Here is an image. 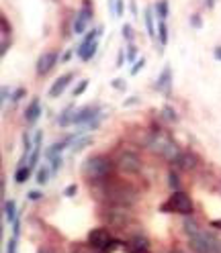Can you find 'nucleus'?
Returning a JSON list of instances; mask_svg holds the SVG:
<instances>
[{
  "label": "nucleus",
  "instance_id": "1",
  "mask_svg": "<svg viewBox=\"0 0 221 253\" xmlns=\"http://www.w3.org/2000/svg\"><path fill=\"white\" fill-rule=\"evenodd\" d=\"M84 176L90 178V180H103L110 174L113 170V163H110L105 156H94V158H88L86 163H84Z\"/></svg>",
  "mask_w": 221,
  "mask_h": 253
},
{
  "label": "nucleus",
  "instance_id": "2",
  "mask_svg": "<svg viewBox=\"0 0 221 253\" xmlns=\"http://www.w3.org/2000/svg\"><path fill=\"white\" fill-rule=\"evenodd\" d=\"M219 243L221 241L211 231H203V229L190 237V249L195 253H217Z\"/></svg>",
  "mask_w": 221,
  "mask_h": 253
},
{
  "label": "nucleus",
  "instance_id": "3",
  "mask_svg": "<svg viewBox=\"0 0 221 253\" xmlns=\"http://www.w3.org/2000/svg\"><path fill=\"white\" fill-rule=\"evenodd\" d=\"M168 208H172L178 215L188 217V215H192V200H190V196L184 194L183 190H176L170 196V202L164 204V210H168Z\"/></svg>",
  "mask_w": 221,
  "mask_h": 253
},
{
  "label": "nucleus",
  "instance_id": "4",
  "mask_svg": "<svg viewBox=\"0 0 221 253\" xmlns=\"http://www.w3.org/2000/svg\"><path fill=\"white\" fill-rule=\"evenodd\" d=\"M117 167L127 176L140 174L142 172V159L137 158V153H133V151H123L117 159Z\"/></svg>",
  "mask_w": 221,
  "mask_h": 253
},
{
  "label": "nucleus",
  "instance_id": "5",
  "mask_svg": "<svg viewBox=\"0 0 221 253\" xmlns=\"http://www.w3.org/2000/svg\"><path fill=\"white\" fill-rule=\"evenodd\" d=\"M107 196L113 200V204H121V206H131L135 202V190L129 186H113L107 192Z\"/></svg>",
  "mask_w": 221,
  "mask_h": 253
},
{
  "label": "nucleus",
  "instance_id": "6",
  "mask_svg": "<svg viewBox=\"0 0 221 253\" xmlns=\"http://www.w3.org/2000/svg\"><path fill=\"white\" fill-rule=\"evenodd\" d=\"M90 19H92V4H90V0H84V2H82V8L78 10V15H76V21H74V33L76 35L84 33Z\"/></svg>",
  "mask_w": 221,
  "mask_h": 253
},
{
  "label": "nucleus",
  "instance_id": "7",
  "mask_svg": "<svg viewBox=\"0 0 221 253\" xmlns=\"http://www.w3.org/2000/svg\"><path fill=\"white\" fill-rule=\"evenodd\" d=\"M129 219H131V215H129L127 206H121V204H115L107 213V221H109V224H113V227H123Z\"/></svg>",
  "mask_w": 221,
  "mask_h": 253
},
{
  "label": "nucleus",
  "instance_id": "8",
  "mask_svg": "<svg viewBox=\"0 0 221 253\" xmlns=\"http://www.w3.org/2000/svg\"><path fill=\"white\" fill-rule=\"evenodd\" d=\"M88 243H90L92 247H96V249H105V247L110 245V233H109L107 229H103V227L92 229V231L88 233Z\"/></svg>",
  "mask_w": 221,
  "mask_h": 253
},
{
  "label": "nucleus",
  "instance_id": "9",
  "mask_svg": "<svg viewBox=\"0 0 221 253\" xmlns=\"http://www.w3.org/2000/svg\"><path fill=\"white\" fill-rule=\"evenodd\" d=\"M55 63H58V53H53V51H45V53L37 60V74H39V76L49 74Z\"/></svg>",
  "mask_w": 221,
  "mask_h": 253
},
{
  "label": "nucleus",
  "instance_id": "10",
  "mask_svg": "<svg viewBox=\"0 0 221 253\" xmlns=\"http://www.w3.org/2000/svg\"><path fill=\"white\" fill-rule=\"evenodd\" d=\"M96 49H99V39H96V41H82L80 47L76 49V53H78L80 60L88 62V60H92L96 55Z\"/></svg>",
  "mask_w": 221,
  "mask_h": 253
},
{
  "label": "nucleus",
  "instance_id": "11",
  "mask_svg": "<svg viewBox=\"0 0 221 253\" xmlns=\"http://www.w3.org/2000/svg\"><path fill=\"white\" fill-rule=\"evenodd\" d=\"M170 141H172V139H168L166 135H162V133H154V135H151V139L147 141V147H149L151 151H154V153H160V156H162V153L166 151V147L170 145Z\"/></svg>",
  "mask_w": 221,
  "mask_h": 253
},
{
  "label": "nucleus",
  "instance_id": "12",
  "mask_svg": "<svg viewBox=\"0 0 221 253\" xmlns=\"http://www.w3.org/2000/svg\"><path fill=\"white\" fill-rule=\"evenodd\" d=\"M99 117V110L92 108V106H84V108H80L76 110L74 115H72V123L74 125H82V123H90L92 119Z\"/></svg>",
  "mask_w": 221,
  "mask_h": 253
},
{
  "label": "nucleus",
  "instance_id": "13",
  "mask_svg": "<svg viewBox=\"0 0 221 253\" xmlns=\"http://www.w3.org/2000/svg\"><path fill=\"white\" fill-rule=\"evenodd\" d=\"M170 86H172V72H170V67H164L158 82H156V90L164 92L166 96H170Z\"/></svg>",
  "mask_w": 221,
  "mask_h": 253
},
{
  "label": "nucleus",
  "instance_id": "14",
  "mask_svg": "<svg viewBox=\"0 0 221 253\" xmlns=\"http://www.w3.org/2000/svg\"><path fill=\"white\" fill-rule=\"evenodd\" d=\"M74 78V74H64L62 78H58L53 82V86L49 88V96L51 98H58V96H62L64 94V90L68 88V84H70V80Z\"/></svg>",
  "mask_w": 221,
  "mask_h": 253
},
{
  "label": "nucleus",
  "instance_id": "15",
  "mask_svg": "<svg viewBox=\"0 0 221 253\" xmlns=\"http://www.w3.org/2000/svg\"><path fill=\"white\" fill-rule=\"evenodd\" d=\"M174 163H178L183 170L190 172V170H195V167H197V158L192 156V153H181V158H178Z\"/></svg>",
  "mask_w": 221,
  "mask_h": 253
},
{
  "label": "nucleus",
  "instance_id": "16",
  "mask_svg": "<svg viewBox=\"0 0 221 253\" xmlns=\"http://www.w3.org/2000/svg\"><path fill=\"white\" fill-rule=\"evenodd\" d=\"M39 115H41V108H39V100L35 98V100L27 106V110H25V121L31 125V123H35L39 119Z\"/></svg>",
  "mask_w": 221,
  "mask_h": 253
},
{
  "label": "nucleus",
  "instance_id": "17",
  "mask_svg": "<svg viewBox=\"0 0 221 253\" xmlns=\"http://www.w3.org/2000/svg\"><path fill=\"white\" fill-rule=\"evenodd\" d=\"M183 229H184V233L188 235V237H192V235H197L199 231H201V227H199V222L192 219L190 215L188 217H184V221H183Z\"/></svg>",
  "mask_w": 221,
  "mask_h": 253
},
{
  "label": "nucleus",
  "instance_id": "18",
  "mask_svg": "<svg viewBox=\"0 0 221 253\" xmlns=\"http://www.w3.org/2000/svg\"><path fill=\"white\" fill-rule=\"evenodd\" d=\"M144 19H146V29H147V35H149L151 39H156V29H154V8H146Z\"/></svg>",
  "mask_w": 221,
  "mask_h": 253
},
{
  "label": "nucleus",
  "instance_id": "19",
  "mask_svg": "<svg viewBox=\"0 0 221 253\" xmlns=\"http://www.w3.org/2000/svg\"><path fill=\"white\" fill-rule=\"evenodd\" d=\"M4 217L8 222H17V202L15 200H6L4 202Z\"/></svg>",
  "mask_w": 221,
  "mask_h": 253
},
{
  "label": "nucleus",
  "instance_id": "20",
  "mask_svg": "<svg viewBox=\"0 0 221 253\" xmlns=\"http://www.w3.org/2000/svg\"><path fill=\"white\" fill-rule=\"evenodd\" d=\"M29 176H31V167L23 165V167H19L17 174H15V182H17V184H25V182L29 180Z\"/></svg>",
  "mask_w": 221,
  "mask_h": 253
},
{
  "label": "nucleus",
  "instance_id": "21",
  "mask_svg": "<svg viewBox=\"0 0 221 253\" xmlns=\"http://www.w3.org/2000/svg\"><path fill=\"white\" fill-rule=\"evenodd\" d=\"M90 143H92V137H82V135H80L76 141H74V145H72V151L78 153V151H82V149H84L86 145H90Z\"/></svg>",
  "mask_w": 221,
  "mask_h": 253
},
{
  "label": "nucleus",
  "instance_id": "22",
  "mask_svg": "<svg viewBox=\"0 0 221 253\" xmlns=\"http://www.w3.org/2000/svg\"><path fill=\"white\" fill-rule=\"evenodd\" d=\"M168 186H170V190H172V192L181 190V178H178V174H176L174 170L168 174Z\"/></svg>",
  "mask_w": 221,
  "mask_h": 253
},
{
  "label": "nucleus",
  "instance_id": "23",
  "mask_svg": "<svg viewBox=\"0 0 221 253\" xmlns=\"http://www.w3.org/2000/svg\"><path fill=\"white\" fill-rule=\"evenodd\" d=\"M158 35H160V43H162V45L168 43V27H166V21H160V25H158Z\"/></svg>",
  "mask_w": 221,
  "mask_h": 253
},
{
  "label": "nucleus",
  "instance_id": "24",
  "mask_svg": "<svg viewBox=\"0 0 221 253\" xmlns=\"http://www.w3.org/2000/svg\"><path fill=\"white\" fill-rule=\"evenodd\" d=\"M66 145H68L66 141H64V143H53V145H51V149H47L45 156H47L49 159H51V158H55V156H60V153L64 151V147H66Z\"/></svg>",
  "mask_w": 221,
  "mask_h": 253
},
{
  "label": "nucleus",
  "instance_id": "25",
  "mask_svg": "<svg viewBox=\"0 0 221 253\" xmlns=\"http://www.w3.org/2000/svg\"><path fill=\"white\" fill-rule=\"evenodd\" d=\"M156 10H158L160 21H166V19H168V2H166V0H160L158 6H156Z\"/></svg>",
  "mask_w": 221,
  "mask_h": 253
},
{
  "label": "nucleus",
  "instance_id": "26",
  "mask_svg": "<svg viewBox=\"0 0 221 253\" xmlns=\"http://www.w3.org/2000/svg\"><path fill=\"white\" fill-rule=\"evenodd\" d=\"M133 245H135V249L137 251H146L147 247H149V241L146 237H133V241H131Z\"/></svg>",
  "mask_w": 221,
  "mask_h": 253
},
{
  "label": "nucleus",
  "instance_id": "27",
  "mask_svg": "<svg viewBox=\"0 0 221 253\" xmlns=\"http://www.w3.org/2000/svg\"><path fill=\"white\" fill-rule=\"evenodd\" d=\"M47 182H49V170H47V167H41V170L37 172V184L45 186Z\"/></svg>",
  "mask_w": 221,
  "mask_h": 253
},
{
  "label": "nucleus",
  "instance_id": "28",
  "mask_svg": "<svg viewBox=\"0 0 221 253\" xmlns=\"http://www.w3.org/2000/svg\"><path fill=\"white\" fill-rule=\"evenodd\" d=\"M70 112H72V106H68L64 112H62V115H60V119H58V123L62 125V126H68V125H70L72 123V115H70Z\"/></svg>",
  "mask_w": 221,
  "mask_h": 253
},
{
  "label": "nucleus",
  "instance_id": "29",
  "mask_svg": "<svg viewBox=\"0 0 221 253\" xmlns=\"http://www.w3.org/2000/svg\"><path fill=\"white\" fill-rule=\"evenodd\" d=\"M121 33H123V39H125L127 43H131V41H133V29H131V25H123Z\"/></svg>",
  "mask_w": 221,
  "mask_h": 253
},
{
  "label": "nucleus",
  "instance_id": "30",
  "mask_svg": "<svg viewBox=\"0 0 221 253\" xmlns=\"http://www.w3.org/2000/svg\"><path fill=\"white\" fill-rule=\"evenodd\" d=\"M23 145H25V156H29V153L35 149V145H31V137L27 133H23Z\"/></svg>",
  "mask_w": 221,
  "mask_h": 253
},
{
  "label": "nucleus",
  "instance_id": "31",
  "mask_svg": "<svg viewBox=\"0 0 221 253\" xmlns=\"http://www.w3.org/2000/svg\"><path fill=\"white\" fill-rule=\"evenodd\" d=\"M0 27H2V37H8L10 35V25H8L6 17H0Z\"/></svg>",
  "mask_w": 221,
  "mask_h": 253
},
{
  "label": "nucleus",
  "instance_id": "32",
  "mask_svg": "<svg viewBox=\"0 0 221 253\" xmlns=\"http://www.w3.org/2000/svg\"><path fill=\"white\" fill-rule=\"evenodd\" d=\"M162 112L166 115V119H168V121H174V123L178 121V117H176V110H174V108H170V106H164V110H162Z\"/></svg>",
  "mask_w": 221,
  "mask_h": 253
},
{
  "label": "nucleus",
  "instance_id": "33",
  "mask_svg": "<svg viewBox=\"0 0 221 253\" xmlns=\"http://www.w3.org/2000/svg\"><path fill=\"white\" fill-rule=\"evenodd\" d=\"M144 65H146V60L142 58V60H137L135 63H133V67H131V76H137L140 74V69H144Z\"/></svg>",
  "mask_w": 221,
  "mask_h": 253
},
{
  "label": "nucleus",
  "instance_id": "34",
  "mask_svg": "<svg viewBox=\"0 0 221 253\" xmlns=\"http://www.w3.org/2000/svg\"><path fill=\"white\" fill-rule=\"evenodd\" d=\"M135 53H137V47L133 43L127 45V62H133L135 63Z\"/></svg>",
  "mask_w": 221,
  "mask_h": 253
},
{
  "label": "nucleus",
  "instance_id": "35",
  "mask_svg": "<svg viewBox=\"0 0 221 253\" xmlns=\"http://www.w3.org/2000/svg\"><path fill=\"white\" fill-rule=\"evenodd\" d=\"M86 88H88V80H82V82L78 84V88H74V98H76V96H80V94L84 92Z\"/></svg>",
  "mask_w": 221,
  "mask_h": 253
},
{
  "label": "nucleus",
  "instance_id": "36",
  "mask_svg": "<svg viewBox=\"0 0 221 253\" xmlns=\"http://www.w3.org/2000/svg\"><path fill=\"white\" fill-rule=\"evenodd\" d=\"M8 47H10V39L8 37H2V43H0V55H6V51H8Z\"/></svg>",
  "mask_w": 221,
  "mask_h": 253
},
{
  "label": "nucleus",
  "instance_id": "37",
  "mask_svg": "<svg viewBox=\"0 0 221 253\" xmlns=\"http://www.w3.org/2000/svg\"><path fill=\"white\" fill-rule=\"evenodd\" d=\"M60 167H62V156L51 158V172H58Z\"/></svg>",
  "mask_w": 221,
  "mask_h": 253
},
{
  "label": "nucleus",
  "instance_id": "38",
  "mask_svg": "<svg viewBox=\"0 0 221 253\" xmlns=\"http://www.w3.org/2000/svg\"><path fill=\"white\" fill-rule=\"evenodd\" d=\"M6 253H17V237H12L8 245H6Z\"/></svg>",
  "mask_w": 221,
  "mask_h": 253
},
{
  "label": "nucleus",
  "instance_id": "39",
  "mask_svg": "<svg viewBox=\"0 0 221 253\" xmlns=\"http://www.w3.org/2000/svg\"><path fill=\"white\" fill-rule=\"evenodd\" d=\"M78 192V186L76 184H72V186H68L66 190H64V196H68V198H72V196Z\"/></svg>",
  "mask_w": 221,
  "mask_h": 253
},
{
  "label": "nucleus",
  "instance_id": "40",
  "mask_svg": "<svg viewBox=\"0 0 221 253\" xmlns=\"http://www.w3.org/2000/svg\"><path fill=\"white\" fill-rule=\"evenodd\" d=\"M123 15V0H117L115 2V17H121Z\"/></svg>",
  "mask_w": 221,
  "mask_h": 253
},
{
  "label": "nucleus",
  "instance_id": "41",
  "mask_svg": "<svg viewBox=\"0 0 221 253\" xmlns=\"http://www.w3.org/2000/svg\"><path fill=\"white\" fill-rule=\"evenodd\" d=\"M113 88H117V90H123V88H125V80H121V78L113 80Z\"/></svg>",
  "mask_w": 221,
  "mask_h": 253
},
{
  "label": "nucleus",
  "instance_id": "42",
  "mask_svg": "<svg viewBox=\"0 0 221 253\" xmlns=\"http://www.w3.org/2000/svg\"><path fill=\"white\" fill-rule=\"evenodd\" d=\"M27 196H29V200H33V202H35V200H39V198H41V196H43V194H41V192H37V190H31V192L27 194Z\"/></svg>",
  "mask_w": 221,
  "mask_h": 253
},
{
  "label": "nucleus",
  "instance_id": "43",
  "mask_svg": "<svg viewBox=\"0 0 221 253\" xmlns=\"http://www.w3.org/2000/svg\"><path fill=\"white\" fill-rule=\"evenodd\" d=\"M23 94H25V90H23V88H19V90H17L15 94H12V102H19V100H21V96H23Z\"/></svg>",
  "mask_w": 221,
  "mask_h": 253
},
{
  "label": "nucleus",
  "instance_id": "44",
  "mask_svg": "<svg viewBox=\"0 0 221 253\" xmlns=\"http://www.w3.org/2000/svg\"><path fill=\"white\" fill-rule=\"evenodd\" d=\"M123 58H125V51H119V58H117V67H123Z\"/></svg>",
  "mask_w": 221,
  "mask_h": 253
},
{
  "label": "nucleus",
  "instance_id": "45",
  "mask_svg": "<svg viewBox=\"0 0 221 253\" xmlns=\"http://www.w3.org/2000/svg\"><path fill=\"white\" fill-rule=\"evenodd\" d=\"M137 102H140V100H137V96H131L129 100H125L123 104H125V106H131V104H137Z\"/></svg>",
  "mask_w": 221,
  "mask_h": 253
},
{
  "label": "nucleus",
  "instance_id": "46",
  "mask_svg": "<svg viewBox=\"0 0 221 253\" xmlns=\"http://www.w3.org/2000/svg\"><path fill=\"white\" fill-rule=\"evenodd\" d=\"M190 23H192V27H197V29H199V27H201V19H199L197 15H195V17H192V19H190Z\"/></svg>",
  "mask_w": 221,
  "mask_h": 253
},
{
  "label": "nucleus",
  "instance_id": "47",
  "mask_svg": "<svg viewBox=\"0 0 221 253\" xmlns=\"http://www.w3.org/2000/svg\"><path fill=\"white\" fill-rule=\"evenodd\" d=\"M6 100H8V88L4 86L2 88V102H6Z\"/></svg>",
  "mask_w": 221,
  "mask_h": 253
},
{
  "label": "nucleus",
  "instance_id": "48",
  "mask_svg": "<svg viewBox=\"0 0 221 253\" xmlns=\"http://www.w3.org/2000/svg\"><path fill=\"white\" fill-rule=\"evenodd\" d=\"M213 55H215V60H217V62H221V47H217V49L213 51Z\"/></svg>",
  "mask_w": 221,
  "mask_h": 253
},
{
  "label": "nucleus",
  "instance_id": "49",
  "mask_svg": "<svg viewBox=\"0 0 221 253\" xmlns=\"http://www.w3.org/2000/svg\"><path fill=\"white\" fill-rule=\"evenodd\" d=\"M37 253H53V251H51V249H49V247H41V249H39V251H37Z\"/></svg>",
  "mask_w": 221,
  "mask_h": 253
},
{
  "label": "nucleus",
  "instance_id": "50",
  "mask_svg": "<svg viewBox=\"0 0 221 253\" xmlns=\"http://www.w3.org/2000/svg\"><path fill=\"white\" fill-rule=\"evenodd\" d=\"M211 227H219L221 229V221H211Z\"/></svg>",
  "mask_w": 221,
  "mask_h": 253
},
{
  "label": "nucleus",
  "instance_id": "51",
  "mask_svg": "<svg viewBox=\"0 0 221 253\" xmlns=\"http://www.w3.org/2000/svg\"><path fill=\"white\" fill-rule=\"evenodd\" d=\"M131 12H133V15H137V8H135V2H133V0H131Z\"/></svg>",
  "mask_w": 221,
  "mask_h": 253
},
{
  "label": "nucleus",
  "instance_id": "52",
  "mask_svg": "<svg viewBox=\"0 0 221 253\" xmlns=\"http://www.w3.org/2000/svg\"><path fill=\"white\" fill-rule=\"evenodd\" d=\"M168 253H184V251H181V249H172V251H168Z\"/></svg>",
  "mask_w": 221,
  "mask_h": 253
},
{
  "label": "nucleus",
  "instance_id": "53",
  "mask_svg": "<svg viewBox=\"0 0 221 253\" xmlns=\"http://www.w3.org/2000/svg\"><path fill=\"white\" fill-rule=\"evenodd\" d=\"M217 253H221V243H219V249H217Z\"/></svg>",
  "mask_w": 221,
  "mask_h": 253
}]
</instances>
